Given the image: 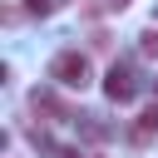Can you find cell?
Listing matches in <instances>:
<instances>
[{
    "mask_svg": "<svg viewBox=\"0 0 158 158\" xmlns=\"http://www.w3.org/2000/svg\"><path fill=\"white\" fill-rule=\"evenodd\" d=\"M138 54L143 59H158V30H143L138 35Z\"/></svg>",
    "mask_w": 158,
    "mask_h": 158,
    "instance_id": "obj_5",
    "label": "cell"
},
{
    "mask_svg": "<svg viewBox=\"0 0 158 158\" xmlns=\"http://www.w3.org/2000/svg\"><path fill=\"white\" fill-rule=\"evenodd\" d=\"M49 79H54L59 89H89V79H94L89 54H79V49H59V54L49 59Z\"/></svg>",
    "mask_w": 158,
    "mask_h": 158,
    "instance_id": "obj_1",
    "label": "cell"
},
{
    "mask_svg": "<svg viewBox=\"0 0 158 158\" xmlns=\"http://www.w3.org/2000/svg\"><path fill=\"white\" fill-rule=\"evenodd\" d=\"M54 153H59V158H79V153H74V148H54Z\"/></svg>",
    "mask_w": 158,
    "mask_h": 158,
    "instance_id": "obj_8",
    "label": "cell"
},
{
    "mask_svg": "<svg viewBox=\"0 0 158 158\" xmlns=\"http://www.w3.org/2000/svg\"><path fill=\"white\" fill-rule=\"evenodd\" d=\"M128 138H133V143H148V138H158V104H148V109H143V114L133 118Z\"/></svg>",
    "mask_w": 158,
    "mask_h": 158,
    "instance_id": "obj_3",
    "label": "cell"
},
{
    "mask_svg": "<svg viewBox=\"0 0 158 158\" xmlns=\"http://www.w3.org/2000/svg\"><path fill=\"white\" fill-rule=\"evenodd\" d=\"M104 94H109L114 104H128V99L138 94V74H133L128 64H114V69L104 74Z\"/></svg>",
    "mask_w": 158,
    "mask_h": 158,
    "instance_id": "obj_2",
    "label": "cell"
},
{
    "mask_svg": "<svg viewBox=\"0 0 158 158\" xmlns=\"http://www.w3.org/2000/svg\"><path fill=\"white\" fill-rule=\"evenodd\" d=\"M30 104H35V114H49V118H69V109H64V104H59L49 89H35V94H30Z\"/></svg>",
    "mask_w": 158,
    "mask_h": 158,
    "instance_id": "obj_4",
    "label": "cell"
},
{
    "mask_svg": "<svg viewBox=\"0 0 158 158\" xmlns=\"http://www.w3.org/2000/svg\"><path fill=\"white\" fill-rule=\"evenodd\" d=\"M123 5H128V0H104V10H114V15H118Z\"/></svg>",
    "mask_w": 158,
    "mask_h": 158,
    "instance_id": "obj_7",
    "label": "cell"
},
{
    "mask_svg": "<svg viewBox=\"0 0 158 158\" xmlns=\"http://www.w3.org/2000/svg\"><path fill=\"white\" fill-rule=\"evenodd\" d=\"M25 10H30V15H49V10H54V0H25Z\"/></svg>",
    "mask_w": 158,
    "mask_h": 158,
    "instance_id": "obj_6",
    "label": "cell"
}]
</instances>
